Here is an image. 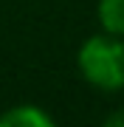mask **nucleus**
<instances>
[{
	"mask_svg": "<svg viewBox=\"0 0 124 127\" xmlns=\"http://www.w3.org/2000/svg\"><path fill=\"white\" fill-rule=\"evenodd\" d=\"M54 119L42 113L37 104H17L0 116V127H51Z\"/></svg>",
	"mask_w": 124,
	"mask_h": 127,
	"instance_id": "nucleus-2",
	"label": "nucleus"
},
{
	"mask_svg": "<svg viewBox=\"0 0 124 127\" xmlns=\"http://www.w3.org/2000/svg\"><path fill=\"white\" fill-rule=\"evenodd\" d=\"M107 124H116V127H124V110H121V113H116V116H110V119H107Z\"/></svg>",
	"mask_w": 124,
	"mask_h": 127,
	"instance_id": "nucleus-4",
	"label": "nucleus"
},
{
	"mask_svg": "<svg viewBox=\"0 0 124 127\" xmlns=\"http://www.w3.org/2000/svg\"><path fill=\"white\" fill-rule=\"evenodd\" d=\"M79 71L93 88L116 93L124 88V42L116 34H96L79 48Z\"/></svg>",
	"mask_w": 124,
	"mask_h": 127,
	"instance_id": "nucleus-1",
	"label": "nucleus"
},
{
	"mask_svg": "<svg viewBox=\"0 0 124 127\" xmlns=\"http://www.w3.org/2000/svg\"><path fill=\"white\" fill-rule=\"evenodd\" d=\"M99 23L107 34L124 37V0H99Z\"/></svg>",
	"mask_w": 124,
	"mask_h": 127,
	"instance_id": "nucleus-3",
	"label": "nucleus"
}]
</instances>
